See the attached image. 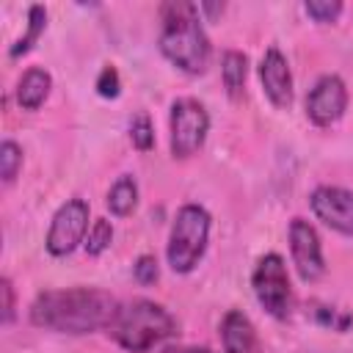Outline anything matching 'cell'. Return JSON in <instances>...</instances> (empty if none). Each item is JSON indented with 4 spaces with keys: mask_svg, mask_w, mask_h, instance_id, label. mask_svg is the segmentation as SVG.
<instances>
[{
    "mask_svg": "<svg viewBox=\"0 0 353 353\" xmlns=\"http://www.w3.org/2000/svg\"><path fill=\"white\" fill-rule=\"evenodd\" d=\"M116 309V298L99 287L44 290L30 306V320L39 328L61 334H91L97 328H108Z\"/></svg>",
    "mask_w": 353,
    "mask_h": 353,
    "instance_id": "cell-1",
    "label": "cell"
},
{
    "mask_svg": "<svg viewBox=\"0 0 353 353\" xmlns=\"http://www.w3.org/2000/svg\"><path fill=\"white\" fill-rule=\"evenodd\" d=\"M160 17V52L185 74H201L210 63V39L199 22V6L165 3Z\"/></svg>",
    "mask_w": 353,
    "mask_h": 353,
    "instance_id": "cell-2",
    "label": "cell"
},
{
    "mask_svg": "<svg viewBox=\"0 0 353 353\" xmlns=\"http://www.w3.org/2000/svg\"><path fill=\"white\" fill-rule=\"evenodd\" d=\"M108 334L130 353H146L157 342L168 339L176 334V320L174 314L146 298L119 303L113 320L108 323Z\"/></svg>",
    "mask_w": 353,
    "mask_h": 353,
    "instance_id": "cell-3",
    "label": "cell"
},
{
    "mask_svg": "<svg viewBox=\"0 0 353 353\" xmlns=\"http://www.w3.org/2000/svg\"><path fill=\"white\" fill-rule=\"evenodd\" d=\"M207 237H210V212L199 204L179 207L168 234V248H165L171 270L190 273L207 251Z\"/></svg>",
    "mask_w": 353,
    "mask_h": 353,
    "instance_id": "cell-4",
    "label": "cell"
},
{
    "mask_svg": "<svg viewBox=\"0 0 353 353\" xmlns=\"http://www.w3.org/2000/svg\"><path fill=\"white\" fill-rule=\"evenodd\" d=\"M251 287L254 295L259 301V306L276 317V320H287L292 312V287H290V276H287V265L279 254H265L256 259L254 273H251Z\"/></svg>",
    "mask_w": 353,
    "mask_h": 353,
    "instance_id": "cell-5",
    "label": "cell"
},
{
    "mask_svg": "<svg viewBox=\"0 0 353 353\" xmlns=\"http://www.w3.org/2000/svg\"><path fill=\"white\" fill-rule=\"evenodd\" d=\"M210 132V116L199 99L182 97L171 105V154L185 160L204 146Z\"/></svg>",
    "mask_w": 353,
    "mask_h": 353,
    "instance_id": "cell-6",
    "label": "cell"
},
{
    "mask_svg": "<svg viewBox=\"0 0 353 353\" xmlns=\"http://www.w3.org/2000/svg\"><path fill=\"white\" fill-rule=\"evenodd\" d=\"M85 232H88V204L83 199H69L52 215L47 232V251L52 256H66L80 243H85Z\"/></svg>",
    "mask_w": 353,
    "mask_h": 353,
    "instance_id": "cell-7",
    "label": "cell"
},
{
    "mask_svg": "<svg viewBox=\"0 0 353 353\" xmlns=\"http://www.w3.org/2000/svg\"><path fill=\"white\" fill-rule=\"evenodd\" d=\"M290 254H292V265L303 281H317L325 273L317 229L303 218L290 221Z\"/></svg>",
    "mask_w": 353,
    "mask_h": 353,
    "instance_id": "cell-8",
    "label": "cell"
},
{
    "mask_svg": "<svg viewBox=\"0 0 353 353\" xmlns=\"http://www.w3.org/2000/svg\"><path fill=\"white\" fill-rule=\"evenodd\" d=\"M345 108H347V88L336 74H323L306 97V116L317 127H331L334 121H339Z\"/></svg>",
    "mask_w": 353,
    "mask_h": 353,
    "instance_id": "cell-9",
    "label": "cell"
},
{
    "mask_svg": "<svg viewBox=\"0 0 353 353\" xmlns=\"http://www.w3.org/2000/svg\"><path fill=\"white\" fill-rule=\"evenodd\" d=\"M312 212L339 234H353V190L320 185L309 196Z\"/></svg>",
    "mask_w": 353,
    "mask_h": 353,
    "instance_id": "cell-10",
    "label": "cell"
},
{
    "mask_svg": "<svg viewBox=\"0 0 353 353\" xmlns=\"http://www.w3.org/2000/svg\"><path fill=\"white\" fill-rule=\"evenodd\" d=\"M259 80H262L265 97L276 108H290V102H292V74H290V63H287V58L281 55L279 47H268V52L262 55Z\"/></svg>",
    "mask_w": 353,
    "mask_h": 353,
    "instance_id": "cell-11",
    "label": "cell"
},
{
    "mask_svg": "<svg viewBox=\"0 0 353 353\" xmlns=\"http://www.w3.org/2000/svg\"><path fill=\"white\" fill-rule=\"evenodd\" d=\"M221 342L226 353H262L259 336L248 314L240 309H229L221 320Z\"/></svg>",
    "mask_w": 353,
    "mask_h": 353,
    "instance_id": "cell-12",
    "label": "cell"
},
{
    "mask_svg": "<svg viewBox=\"0 0 353 353\" xmlns=\"http://www.w3.org/2000/svg\"><path fill=\"white\" fill-rule=\"evenodd\" d=\"M50 88H52V77L47 69L41 66H30L19 83H17V102L19 108L25 110H39L44 105V99L50 97Z\"/></svg>",
    "mask_w": 353,
    "mask_h": 353,
    "instance_id": "cell-13",
    "label": "cell"
},
{
    "mask_svg": "<svg viewBox=\"0 0 353 353\" xmlns=\"http://www.w3.org/2000/svg\"><path fill=\"white\" fill-rule=\"evenodd\" d=\"M245 74H248V58L240 50H226L221 58V77L226 85V94L232 99H237L243 94L245 85Z\"/></svg>",
    "mask_w": 353,
    "mask_h": 353,
    "instance_id": "cell-14",
    "label": "cell"
},
{
    "mask_svg": "<svg viewBox=\"0 0 353 353\" xmlns=\"http://www.w3.org/2000/svg\"><path fill=\"white\" fill-rule=\"evenodd\" d=\"M135 204H138V185H135V179L132 176H119L116 182H113V188H110V193H108V210L113 212V215H119V218H124V215H130L132 210H135Z\"/></svg>",
    "mask_w": 353,
    "mask_h": 353,
    "instance_id": "cell-15",
    "label": "cell"
},
{
    "mask_svg": "<svg viewBox=\"0 0 353 353\" xmlns=\"http://www.w3.org/2000/svg\"><path fill=\"white\" fill-rule=\"evenodd\" d=\"M44 28H47V11H44V6H30V8H28V30H25V36H19L17 44L8 50V58L25 55V52L36 44V39L44 33Z\"/></svg>",
    "mask_w": 353,
    "mask_h": 353,
    "instance_id": "cell-16",
    "label": "cell"
},
{
    "mask_svg": "<svg viewBox=\"0 0 353 353\" xmlns=\"http://www.w3.org/2000/svg\"><path fill=\"white\" fill-rule=\"evenodd\" d=\"M110 243H113V223L108 218H97L91 223L88 234H85V243H83L85 254L88 256H99L105 248H110Z\"/></svg>",
    "mask_w": 353,
    "mask_h": 353,
    "instance_id": "cell-17",
    "label": "cell"
},
{
    "mask_svg": "<svg viewBox=\"0 0 353 353\" xmlns=\"http://www.w3.org/2000/svg\"><path fill=\"white\" fill-rule=\"evenodd\" d=\"M19 165H22V149L14 141H3L0 143V176L6 185H11L17 179Z\"/></svg>",
    "mask_w": 353,
    "mask_h": 353,
    "instance_id": "cell-18",
    "label": "cell"
},
{
    "mask_svg": "<svg viewBox=\"0 0 353 353\" xmlns=\"http://www.w3.org/2000/svg\"><path fill=\"white\" fill-rule=\"evenodd\" d=\"M130 141L135 149L141 152H149L154 146V127H152V119L146 113H138L132 121H130Z\"/></svg>",
    "mask_w": 353,
    "mask_h": 353,
    "instance_id": "cell-19",
    "label": "cell"
},
{
    "mask_svg": "<svg viewBox=\"0 0 353 353\" xmlns=\"http://www.w3.org/2000/svg\"><path fill=\"white\" fill-rule=\"evenodd\" d=\"M306 14L314 19V22H334L339 14H342V3L339 0H309L306 6Z\"/></svg>",
    "mask_w": 353,
    "mask_h": 353,
    "instance_id": "cell-20",
    "label": "cell"
},
{
    "mask_svg": "<svg viewBox=\"0 0 353 353\" xmlns=\"http://www.w3.org/2000/svg\"><path fill=\"white\" fill-rule=\"evenodd\" d=\"M132 276H135V281H138L141 287H149V284H154V281H157V276H160L157 259H154L152 254H143V256H138V259H135V265H132Z\"/></svg>",
    "mask_w": 353,
    "mask_h": 353,
    "instance_id": "cell-21",
    "label": "cell"
},
{
    "mask_svg": "<svg viewBox=\"0 0 353 353\" xmlns=\"http://www.w3.org/2000/svg\"><path fill=\"white\" fill-rule=\"evenodd\" d=\"M119 91H121V80H119L116 66H105L97 77V94L105 97V99H116Z\"/></svg>",
    "mask_w": 353,
    "mask_h": 353,
    "instance_id": "cell-22",
    "label": "cell"
},
{
    "mask_svg": "<svg viewBox=\"0 0 353 353\" xmlns=\"http://www.w3.org/2000/svg\"><path fill=\"white\" fill-rule=\"evenodd\" d=\"M0 290H3V323H11L14 320V287L8 276L0 281Z\"/></svg>",
    "mask_w": 353,
    "mask_h": 353,
    "instance_id": "cell-23",
    "label": "cell"
},
{
    "mask_svg": "<svg viewBox=\"0 0 353 353\" xmlns=\"http://www.w3.org/2000/svg\"><path fill=\"white\" fill-rule=\"evenodd\" d=\"M163 353H212L210 347H165Z\"/></svg>",
    "mask_w": 353,
    "mask_h": 353,
    "instance_id": "cell-24",
    "label": "cell"
}]
</instances>
